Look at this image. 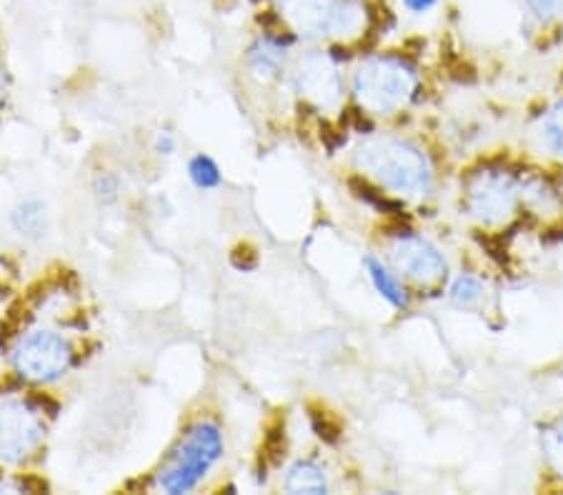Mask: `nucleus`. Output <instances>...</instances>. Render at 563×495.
<instances>
[{"mask_svg": "<svg viewBox=\"0 0 563 495\" xmlns=\"http://www.w3.org/2000/svg\"><path fill=\"white\" fill-rule=\"evenodd\" d=\"M358 168L380 185L401 195H426L431 188V168L419 148L404 140H371L356 156Z\"/></svg>", "mask_w": 563, "mask_h": 495, "instance_id": "obj_1", "label": "nucleus"}, {"mask_svg": "<svg viewBox=\"0 0 563 495\" xmlns=\"http://www.w3.org/2000/svg\"><path fill=\"white\" fill-rule=\"evenodd\" d=\"M221 455L223 438L216 423H196L163 463L161 488L174 495L194 491Z\"/></svg>", "mask_w": 563, "mask_h": 495, "instance_id": "obj_2", "label": "nucleus"}, {"mask_svg": "<svg viewBox=\"0 0 563 495\" xmlns=\"http://www.w3.org/2000/svg\"><path fill=\"white\" fill-rule=\"evenodd\" d=\"M353 88H356V95L363 108H368L374 113H390L404 108L408 98L413 95L416 74L398 58H368L358 68Z\"/></svg>", "mask_w": 563, "mask_h": 495, "instance_id": "obj_3", "label": "nucleus"}, {"mask_svg": "<svg viewBox=\"0 0 563 495\" xmlns=\"http://www.w3.org/2000/svg\"><path fill=\"white\" fill-rule=\"evenodd\" d=\"M519 180L506 170H481L466 188V209L478 223L498 225L508 221L519 203Z\"/></svg>", "mask_w": 563, "mask_h": 495, "instance_id": "obj_4", "label": "nucleus"}, {"mask_svg": "<svg viewBox=\"0 0 563 495\" xmlns=\"http://www.w3.org/2000/svg\"><path fill=\"white\" fill-rule=\"evenodd\" d=\"M70 346L53 330H33L15 348L18 373L35 383H51L68 371Z\"/></svg>", "mask_w": 563, "mask_h": 495, "instance_id": "obj_5", "label": "nucleus"}, {"mask_svg": "<svg viewBox=\"0 0 563 495\" xmlns=\"http://www.w3.org/2000/svg\"><path fill=\"white\" fill-rule=\"evenodd\" d=\"M43 426L31 405L21 401L0 403V461L21 463L41 443Z\"/></svg>", "mask_w": 563, "mask_h": 495, "instance_id": "obj_6", "label": "nucleus"}, {"mask_svg": "<svg viewBox=\"0 0 563 495\" xmlns=\"http://www.w3.org/2000/svg\"><path fill=\"white\" fill-rule=\"evenodd\" d=\"M394 263L406 278L416 283L433 285L446 278V260L435 250L429 240L419 236H406L394 243Z\"/></svg>", "mask_w": 563, "mask_h": 495, "instance_id": "obj_7", "label": "nucleus"}, {"mask_svg": "<svg viewBox=\"0 0 563 495\" xmlns=\"http://www.w3.org/2000/svg\"><path fill=\"white\" fill-rule=\"evenodd\" d=\"M298 88L318 105H333L341 98V78L325 56H311L298 68Z\"/></svg>", "mask_w": 563, "mask_h": 495, "instance_id": "obj_8", "label": "nucleus"}, {"mask_svg": "<svg viewBox=\"0 0 563 495\" xmlns=\"http://www.w3.org/2000/svg\"><path fill=\"white\" fill-rule=\"evenodd\" d=\"M280 13L298 33L323 35L331 33L335 11L341 0H278Z\"/></svg>", "mask_w": 563, "mask_h": 495, "instance_id": "obj_9", "label": "nucleus"}, {"mask_svg": "<svg viewBox=\"0 0 563 495\" xmlns=\"http://www.w3.org/2000/svg\"><path fill=\"white\" fill-rule=\"evenodd\" d=\"M286 491L296 495L301 493L321 495V493H329V481H325V473L321 465H316L313 461H298L288 468Z\"/></svg>", "mask_w": 563, "mask_h": 495, "instance_id": "obj_10", "label": "nucleus"}, {"mask_svg": "<svg viewBox=\"0 0 563 495\" xmlns=\"http://www.w3.org/2000/svg\"><path fill=\"white\" fill-rule=\"evenodd\" d=\"M363 266H366L371 283H374V288L380 293V299H386L390 305H394V308H406L408 295L404 288L398 285L396 278L384 268V263H378L374 256H368L366 260H363Z\"/></svg>", "mask_w": 563, "mask_h": 495, "instance_id": "obj_11", "label": "nucleus"}, {"mask_svg": "<svg viewBox=\"0 0 563 495\" xmlns=\"http://www.w3.org/2000/svg\"><path fill=\"white\" fill-rule=\"evenodd\" d=\"M284 48H280V43L274 38H266V41H258L256 45L251 48V66L256 70L258 76H276L280 70V63H284Z\"/></svg>", "mask_w": 563, "mask_h": 495, "instance_id": "obj_12", "label": "nucleus"}, {"mask_svg": "<svg viewBox=\"0 0 563 495\" xmlns=\"http://www.w3.org/2000/svg\"><path fill=\"white\" fill-rule=\"evenodd\" d=\"M13 225L15 230H21V236H41L45 228V213L43 205L38 201L23 203L21 209H15L13 213Z\"/></svg>", "mask_w": 563, "mask_h": 495, "instance_id": "obj_13", "label": "nucleus"}, {"mask_svg": "<svg viewBox=\"0 0 563 495\" xmlns=\"http://www.w3.org/2000/svg\"><path fill=\"white\" fill-rule=\"evenodd\" d=\"M541 450L547 455L549 465L563 479V420L543 428L541 434Z\"/></svg>", "mask_w": 563, "mask_h": 495, "instance_id": "obj_14", "label": "nucleus"}, {"mask_svg": "<svg viewBox=\"0 0 563 495\" xmlns=\"http://www.w3.org/2000/svg\"><path fill=\"white\" fill-rule=\"evenodd\" d=\"M188 173H190V180H194L198 188H203V191L221 185V170H218V166L208 156H196L190 160Z\"/></svg>", "mask_w": 563, "mask_h": 495, "instance_id": "obj_15", "label": "nucleus"}, {"mask_svg": "<svg viewBox=\"0 0 563 495\" xmlns=\"http://www.w3.org/2000/svg\"><path fill=\"white\" fill-rule=\"evenodd\" d=\"M484 295V285L474 275H459L451 285V301L459 305H474Z\"/></svg>", "mask_w": 563, "mask_h": 495, "instance_id": "obj_16", "label": "nucleus"}, {"mask_svg": "<svg viewBox=\"0 0 563 495\" xmlns=\"http://www.w3.org/2000/svg\"><path fill=\"white\" fill-rule=\"evenodd\" d=\"M543 138H547L553 153L563 156V101L553 105L547 121H543Z\"/></svg>", "mask_w": 563, "mask_h": 495, "instance_id": "obj_17", "label": "nucleus"}, {"mask_svg": "<svg viewBox=\"0 0 563 495\" xmlns=\"http://www.w3.org/2000/svg\"><path fill=\"white\" fill-rule=\"evenodd\" d=\"M526 3L541 21H553L563 13V0H526Z\"/></svg>", "mask_w": 563, "mask_h": 495, "instance_id": "obj_18", "label": "nucleus"}, {"mask_svg": "<svg viewBox=\"0 0 563 495\" xmlns=\"http://www.w3.org/2000/svg\"><path fill=\"white\" fill-rule=\"evenodd\" d=\"M286 430H284V426H276V428H271L268 430V436H266V446H263V450H266V453L263 455H268L271 461H278V455H280V450L286 448Z\"/></svg>", "mask_w": 563, "mask_h": 495, "instance_id": "obj_19", "label": "nucleus"}, {"mask_svg": "<svg viewBox=\"0 0 563 495\" xmlns=\"http://www.w3.org/2000/svg\"><path fill=\"white\" fill-rule=\"evenodd\" d=\"M256 263H258V256H256V250H253L251 246L233 248V254H231V266L233 268L253 270V268H256Z\"/></svg>", "mask_w": 563, "mask_h": 495, "instance_id": "obj_20", "label": "nucleus"}, {"mask_svg": "<svg viewBox=\"0 0 563 495\" xmlns=\"http://www.w3.org/2000/svg\"><path fill=\"white\" fill-rule=\"evenodd\" d=\"M404 5L411 13H429L431 8L439 5V0H404Z\"/></svg>", "mask_w": 563, "mask_h": 495, "instance_id": "obj_21", "label": "nucleus"}, {"mask_svg": "<svg viewBox=\"0 0 563 495\" xmlns=\"http://www.w3.org/2000/svg\"><path fill=\"white\" fill-rule=\"evenodd\" d=\"M158 150L161 153H170V150H174V140H170L168 135H161V138H158Z\"/></svg>", "mask_w": 563, "mask_h": 495, "instance_id": "obj_22", "label": "nucleus"}, {"mask_svg": "<svg viewBox=\"0 0 563 495\" xmlns=\"http://www.w3.org/2000/svg\"><path fill=\"white\" fill-rule=\"evenodd\" d=\"M0 90H3V76H0Z\"/></svg>", "mask_w": 563, "mask_h": 495, "instance_id": "obj_23", "label": "nucleus"}]
</instances>
